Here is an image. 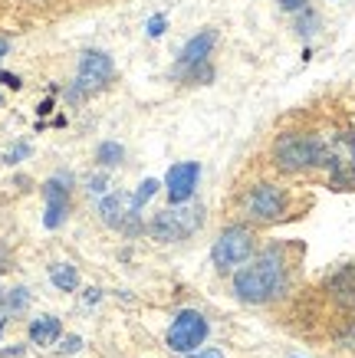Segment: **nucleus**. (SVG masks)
Returning <instances> with one entry per match:
<instances>
[{"label": "nucleus", "instance_id": "1", "mask_svg": "<svg viewBox=\"0 0 355 358\" xmlns=\"http://www.w3.org/2000/svg\"><path fill=\"white\" fill-rule=\"evenodd\" d=\"M286 282H290V263L280 247H270L257 257H250L247 266L234 273V293L240 303L263 306L280 299L286 293Z\"/></svg>", "mask_w": 355, "mask_h": 358}, {"label": "nucleus", "instance_id": "2", "mask_svg": "<svg viewBox=\"0 0 355 358\" xmlns=\"http://www.w3.org/2000/svg\"><path fill=\"white\" fill-rule=\"evenodd\" d=\"M273 164L286 174H302L312 168H326V138L306 131H283L273 141Z\"/></svg>", "mask_w": 355, "mask_h": 358}, {"label": "nucleus", "instance_id": "3", "mask_svg": "<svg viewBox=\"0 0 355 358\" xmlns=\"http://www.w3.org/2000/svg\"><path fill=\"white\" fill-rule=\"evenodd\" d=\"M116 76V66H112V56L102 53V50H86L79 56V73H76L73 86L66 89V102L76 106L83 99L96 96L99 89H106Z\"/></svg>", "mask_w": 355, "mask_h": 358}, {"label": "nucleus", "instance_id": "4", "mask_svg": "<svg viewBox=\"0 0 355 358\" xmlns=\"http://www.w3.org/2000/svg\"><path fill=\"white\" fill-rule=\"evenodd\" d=\"M240 210H244V217L253 220V224H277V220H283L286 210H290V194H286L280 185L260 181V185L244 191Z\"/></svg>", "mask_w": 355, "mask_h": 358}, {"label": "nucleus", "instance_id": "5", "mask_svg": "<svg viewBox=\"0 0 355 358\" xmlns=\"http://www.w3.org/2000/svg\"><path fill=\"white\" fill-rule=\"evenodd\" d=\"M204 224V207L197 204H178L168 207L162 214H155V220L148 224L151 237L165 240V243H178V240H188L191 234H197V227Z\"/></svg>", "mask_w": 355, "mask_h": 358}, {"label": "nucleus", "instance_id": "6", "mask_svg": "<svg viewBox=\"0 0 355 358\" xmlns=\"http://www.w3.org/2000/svg\"><path fill=\"white\" fill-rule=\"evenodd\" d=\"M253 247H257V240H253V230L247 224H230L227 230H221V237L214 240V247H211V260L221 273H230L237 270L240 263H247L253 257Z\"/></svg>", "mask_w": 355, "mask_h": 358}, {"label": "nucleus", "instance_id": "7", "mask_svg": "<svg viewBox=\"0 0 355 358\" xmlns=\"http://www.w3.org/2000/svg\"><path fill=\"white\" fill-rule=\"evenodd\" d=\"M326 168L335 187H355V135L342 131L326 138Z\"/></svg>", "mask_w": 355, "mask_h": 358}, {"label": "nucleus", "instance_id": "8", "mask_svg": "<svg viewBox=\"0 0 355 358\" xmlns=\"http://www.w3.org/2000/svg\"><path fill=\"white\" fill-rule=\"evenodd\" d=\"M204 338H207V319L197 309H181L172 319L165 342H168L172 352H184L188 355V352H197V348L204 345Z\"/></svg>", "mask_w": 355, "mask_h": 358}, {"label": "nucleus", "instance_id": "9", "mask_svg": "<svg viewBox=\"0 0 355 358\" xmlns=\"http://www.w3.org/2000/svg\"><path fill=\"white\" fill-rule=\"evenodd\" d=\"M214 43H217L214 30H201L197 36H191V40L184 43V50H181L178 69H181V73H191L194 79L211 76V73L204 69V63H207V56H211V50H214Z\"/></svg>", "mask_w": 355, "mask_h": 358}, {"label": "nucleus", "instance_id": "10", "mask_svg": "<svg viewBox=\"0 0 355 358\" xmlns=\"http://www.w3.org/2000/svg\"><path fill=\"white\" fill-rule=\"evenodd\" d=\"M201 181V164L197 162H181L174 164L168 178H165V187H168V201L172 204H188L194 197V187Z\"/></svg>", "mask_w": 355, "mask_h": 358}, {"label": "nucleus", "instance_id": "11", "mask_svg": "<svg viewBox=\"0 0 355 358\" xmlns=\"http://www.w3.org/2000/svg\"><path fill=\"white\" fill-rule=\"evenodd\" d=\"M66 178H50L43 187L46 194V214H43V224L50 230H56L60 224L66 220V214H69V187L63 185Z\"/></svg>", "mask_w": 355, "mask_h": 358}, {"label": "nucleus", "instance_id": "12", "mask_svg": "<svg viewBox=\"0 0 355 358\" xmlns=\"http://www.w3.org/2000/svg\"><path fill=\"white\" fill-rule=\"evenodd\" d=\"M326 293L333 296L342 309L355 313V263H349V266H342V270H335L333 276H329Z\"/></svg>", "mask_w": 355, "mask_h": 358}, {"label": "nucleus", "instance_id": "13", "mask_svg": "<svg viewBox=\"0 0 355 358\" xmlns=\"http://www.w3.org/2000/svg\"><path fill=\"white\" fill-rule=\"evenodd\" d=\"M63 326H60V319L56 315H40V319H33L30 322V342L33 345H53L56 338H60Z\"/></svg>", "mask_w": 355, "mask_h": 358}, {"label": "nucleus", "instance_id": "14", "mask_svg": "<svg viewBox=\"0 0 355 358\" xmlns=\"http://www.w3.org/2000/svg\"><path fill=\"white\" fill-rule=\"evenodd\" d=\"M99 214L109 227H125V217L132 210H125V194H109L99 201Z\"/></svg>", "mask_w": 355, "mask_h": 358}, {"label": "nucleus", "instance_id": "15", "mask_svg": "<svg viewBox=\"0 0 355 358\" xmlns=\"http://www.w3.org/2000/svg\"><path fill=\"white\" fill-rule=\"evenodd\" d=\"M50 280H53L56 289H63V293H73L76 286H79V273H76L69 263H53V266H50Z\"/></svg>", "mask_w": 355, "mask_h": 358}, {"label": "nucleus", "instance_id": "16", "mask_svg": "<svg viewBox=\"0 0 355 358\" xmlns=\"http://www.w3.org/2000/svg\"><path fill=\"white\" fill-rule=\"evenodd\" d=\"M158 187H162V185H158L155 178H148V181H141V185H139V191L132 194V210H141V207L148 204L151 197L158 194Z\"/></svg>", "mask_w": 355, "mask_h": 358}, {"label": "nucleus", "instance_id": "17", "mask_svg": "<svg viewBox=\"0 0 355 358\" xmlns=\"http://www.w3.org/2000/svg\"><path fill=\"white\" fill-rule=\"evenodd\" d=\"M96 158H99V164H109V168H112V164H118L122 158H125V148L116 145V141H102V145H99V152H96Z\"/></svg>", "mask_w": 355, "mask_h": 358}, {"label": "nucleus", "instance_id": "18", "mask_svg": "<svg viewBox=\"0 0 355 358\" xmlns=\"http://www.w3.org/2000/svg\"><path fill=\"white\" fill-rule=\"evenodd\" d=\"M27 306H30V293H27L23 286L11 289V296H4V309H7V313H17V309H27Z\"/></svg>", "mask_w": 355, "mask_h": 358}, {"label": "nucleus", "instance_id": "19", "mask_svg": "<svg viewBox=\"0 0 355 358\" xmlns=\"http://www.w3.org/2000/svg\"><path fill=\"white\" fill-rule=\"evenodd\" d=\"M165 27H168V20H165L162 13H158V17H151V20H148V27H145V33H148L151 40H158V36H162V33H165Z\"/></svg>", "mask_w": 355, "mask_h": 358}, {"label": "nucleus", "instance_id": "20", "mask_svg": "<svg viewBox=\"0 0 355 358\" xmlns=\"http://www.w3.org/2000/svg\"><path fill=\"white\" fill-rule=\"evenodd\" d=\"M0 83H4V86H11V89H20V79L11 76V73H0Z\"/></svg>", "mask_w": 355, "mask_h": 358}, {"label": "nucleus", "instance_id": "21", "mask_svg": "<svg viewBox=\"0 0 355 358\" xmlns=\"http://www.w3.org/2000/svg\"><path fill=\"white\" fill-rule=\"evenodd\" d=\"M79 345H83V338H66V345H63V352H79Z\"/></svg>", "mask_w": 355, "mask_h": 358}, {"label": "nucleus", "instance_id": "22", "mask_svg": "<svg viewBox=\"0 0 355 358\" xmlns=\"http://www.w3.org/2000/svg\"><path fill=\"white\" fill-rule=\"evenodd\" d=\"M280 3H283V10H300L306 0H280Z\"/></svg>", "mask_w": 355, "mask_h": 358}, {"label": "nucleus", "instance_id": "23", "mask_svg": "<svg viewBox=\"0 0 355 358\" xmlns=\"http://www.w3.org/2000/svg\"><path fill=\"white\" fill-rule=\"evenodd\" d=\"M191 358H224L217 348H204V352H197V355H191Z\"/></svg>", "mask_w": 355, "mask_h": 358}, {"label": "nucleus", "instance_id": "24", "mask_svg": "<svg viewBox=\"0 0 355 358\" xmlns=\"http://www.w3.org/2000/svg\"><path fill=\"white\" fill-rule=\"evenodd\" d=\"M7 50H11V43H7V40H0V56H7Z\"/></svg>", "mask_w": 355, "mask_h": 358}, {"label": "nucleus", "instance_id": "25", "mask_svg": "<svg viewBox=\"0 0 355 358\" xmlns=\"http://www.w3.org/2000/svg\"><path fill=\"white\" fill-rule=\"evenodd\" d=\"M4 322H7V319H0V332H4Z\"/></svg>", "mask_w": 355, "mask_h": 358}]
</instances>
